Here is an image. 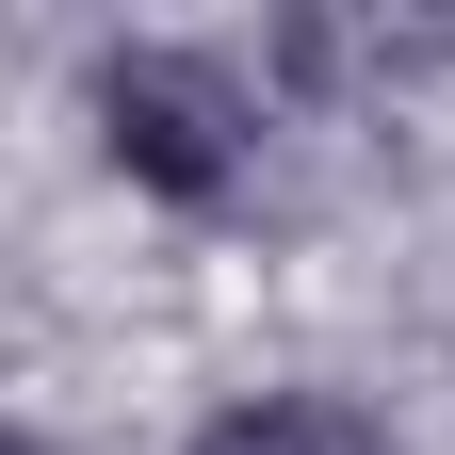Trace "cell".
<instances>
[{"label": "cell", "instance_id": "1", "mask_svg": "<svg viewBox=\"0 0 455 455\" xmlns=\"http://www.w3.org/2000/svg\"><path fill=\"white\" fill-rule=\"evenodd\" d=\"M82 147L131 212L228 228L260 196L276 82H260V49H212V33H114V49H82Z\"/></svg>", "mask_w": 455, "mask_h": 455}, {"label": "cell", "instance_id": "2", "mask_svg": "<svg viewBox=\"0 0 455 455\" xmlns=\"http://www.w3.org/2000/svg\"><path fill=\"white\" fill-rule=\"evenodd\" d=\"M180 455H390V407L341 374H260V390H212Z\"/></svg>", "mask_w": 455, "mask_h": 455}, {"label": "cell", "instance_id": "3", "mask_svg": "<svg viewBox=\"0 0 455 455\" xmlns=\"http://www.w3.org/2000/svg\"><path fill=\"white\" fill-rule=\"evenodd\" d=\"M0 455H66V439H49V423H17V439H0Z\"/></svg>", "mask_w": 455, "mask_h": 455}]
</instances>
